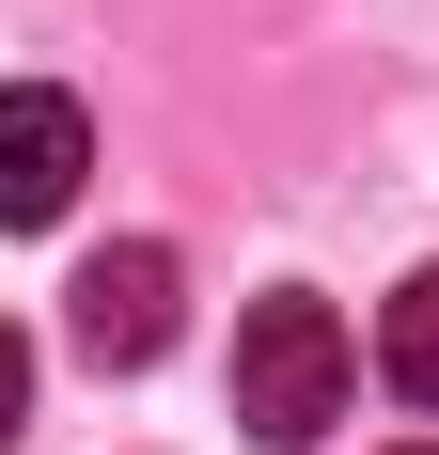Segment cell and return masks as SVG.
Wrapping results in <instances>:
<instances>
[{
	"instance_id": "1",
	"label": "cell",
	"mask_w": 439,
	"mask_h": 455,
	"mask_svg": "<svg viewBox=\"0 0 439 455\" xmlns=\"http://www.w3.org/2000/svg\"><path fill=\"white\" fill-rule=\"evenodd\" d=\"M346 377H361V346H346V315H330L314 283H283V299L235 315V424H251L267 455L330 440V424H346Z\"/></svg>"
},
{
	"instance_id": "2",
	"label": "cell",
	"mask_w": 439,
	"mask_h": 455,
	"mask_svg": "<svg viewBox=\"0 0 439 455\" xmlns=\"http://www.w3.org/2000/svg\"><path fill=\"white\" fill-rule=\"evenodd\" d=\"M173 299H188V267L157 251V235H126V251H94V267L63 283V330H79L110 377H141L157 346H173Z\"/></svg>"
},
{
	"instance_id": "3",
	"label": "cell",
	"mask_w": 439,
	"mask_h": 455,
	"mask_svg": "<svg viewBox=\"0 0 439 455\" xmlns=\"http://www.w3.org/2000/svg\"><path fill=\"white\" fill-rule=\"evenodd\" d=\"M79 173H94V126H79V94L16 79V94H0V235H47L63 204H79Z\"/></svg>"
},
{
	"instance_id": "4",
	"label": "cell",
	"mask_w": 439,
	"mask_h": 455,
	"mask_svg": "<svg viewBox=\"0 0 439 455\" xmlns=\"http://www.w3.org/2000/svg\"><path fill=\"white\" fill-rule=\"evenodd\" d=\"M377 377H393L408 409H439V267H408L377 299Z\"/></svg>"
},
{
	"instance_id": "5",
	"label": "cell",
	"mask_w": 439,
	"mask_h": 455,
	"mask_svg": "<svg viewBox=\"0 0 439 455\" xmlns=\"http://www.w3.org/2000/svg\"><path fill=\"white\" fill-rule=\"evenodd\" d=\"M16 424H32V346L0 330V455H16Z\"/></svg>"
},
{
	"instance_id": "6",
	"label": "cell",
	"mask_w": 439,
	"mask_h": 455,
	"mask_svg": "<svg viewBox=\"0 0 439 455\" xmlns=\"http://www.w3.org/2000/svg\"><path fill=\"white\" fill-rule=\"evenodd\" d=\"M393 455H439V440H393Z\"/></svg>"
}]
</instances>
